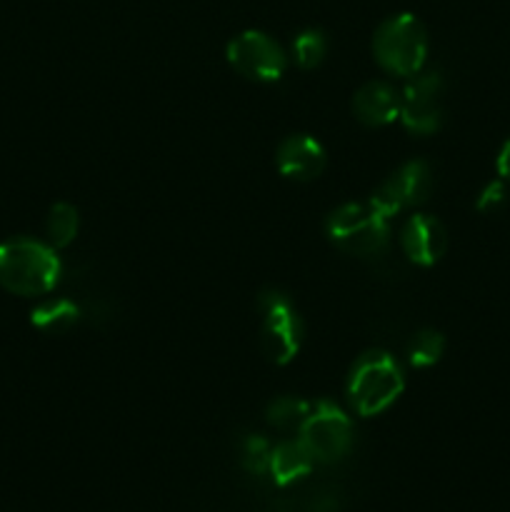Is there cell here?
<instances>
[{"instance_id": "cell-1", "label": "cell", "mask_w": 510, "mask_h": 512, "mask_svg": "<svg viewBox=\"0 0 510 512\" xmlns=\"http://www.w3.org/2000/svg\"><path fill=\"white\" fill-rule=\"evenodd\" d=\"M60 260L55 248L33 238H10L0 243V285L8 293L35 298L58 285Z\"/></svg>"}, {"instance_id": "cell-2", "label": "cell", "mask_w": 510, "mask_h": 512, "mask_svg": "<svg viewBox=\"0 0 510 512\" xmlns=\"http://www.w3.org/2000/svg\"><path fill=\"white\" fill-rule=\"evenodd\" d=\"M405 388L403 370L383 350H368L355 360L348 378V395L360 415H380L400 398Z\"/></svg>"}, {"instance_id": "cell-3", "label": "cell", "mask_w": 510, "mask_h": 512, "mask_svg": "<svg viewBox=\"0 0 510 512\" xmlns=\"http://www.w3.org/2000/svg\"><path fill=\"white\" fill-rule=\"evenodd\" d=\"M373 55L388 73L410 78L420 73L428 58V33L413 13L390 15L373 35Z\"/></svg>"}, {"instance_id": "cell-4", "label": "cell", "mask_w": 510, "mask_h": 512, "mask_svg": "<svg viewBox=\"0 0 510 512\" xmlns=\"http://www.w3.org/2000/svg\"><path fill=\"white\" fill-rule=\"evenodd\" d=\"M328 238L355 258H378L390 243V225L370 203H345L328 215Z\"/></svg>"}, {"instance_id": "cell-5", "label": "cell", "mask_w": 510, "mask_h": 512, "mask_svg": "<svg viewBox=\"0 0 510 512\" xmlns=\"http://www.w3.org/2000/svg\"><path fill=\"white\" fill-rule=\"evenodd\" d=\"M263 305V330H260V348L263 355L275 365H288L303 345V320L293 308L288 295L270 290L260 298Z\"/></svg>"}, {"instance_id": "cell-6", "label": "cell", "mask_w": 510, "mask_h": 512, "mask_svg": "<svg viewBox=\"0 0 510 512\" xmlns=\"http://www.w3.org/2000/svg\"><path fill=\"white\" fill-rule=\"evenodd\" d=\"M300 440L315 463H335L353 448V423L335 403L320 400L300 428Z\"/></svg>"}, {"instance_id": "cell-7", "label": "cell", "mask_w": 510, "mask_h": 512, "mask_svg": "<svg viewBox=\"0 0 510 512\" xmlns=\"http://www.w3.org/2000/svg\"><path fill=\"white\" fill-rule=\"evenodd\" d=\"M225 55H228V63L235 73L248 80H258V83L280 80L288 68L285 50L260 30H245V33L235 35L228 43Z\"/></svg>"}, {"instance_id": "cell-8", "label": "cell", "mask_w": 510, "mask_h": 512, "mask_svg": "<svg viewBox=\"0 0 510 512\" xmlns=\"http://www.w3.org/2000/svg\"><path fill=\"white\" fill-rule=\"evenodd\" d=\"M430 193H433V173H430L428 163L425 160H408L375 188L368 203L375 210H380L385 218H393L403 210L423 205L430 198Z\"/></svg>"}, {"instance_id": "cell-9", "label": "cell", "mask_w": 510, "mask_h": 512, "mask_svg": "<svg viewBox=\"0 0 510 512\" xmlns=\"http://www.w3.org/2000/svg\"><path fill=\"white\" fill-rule=\"evenodd\" d=\"M443 78L440 73L410 75L400 95V120L413 135H433L443 125Z\"/></svg>"}, {"instance_id": "cell-10", "label": "cell", "mask_w": 510, "mask_h": 512, "mask_svg": "<svg viewBox=\"0 0 510 512\" xmlns=\"http://www.w3.org/2000/svg\"><path fill=\"white\" fill-rule=\"evenodd\" d=\"M400 248L408 255L410 263L430 268V265L438 263L445 255V250H448V230H445V225L440 223L435 215L415 213L410 215L408 223L403 225Z\"/></svg>"}, {"instance_id": "cell-11", "label": "cell", "mask_w": 510, "mask_h": 512, "mask_svg": "<svg viewBox=\"0 0 510 512\" xmlns=\"http://www.w3.org/2000/svg\"><path fill=\"white\" fill-rule=\"evenodd\" d=\"M275 163L278 170L290 180H298V183H308L315 180L325 170L328 163V155L325 148L310 135L298 133L288 135L283 143L278 145V153H275Z\"/></svg>"}, {"instance_id": "cell-12", "label": "cell", "mask_w": 510, "mask_h": 512, "mask_svg": "<svg viewBox=\"0 0 510 512\" xmlns=\"http://www.w3.org/2000/svg\"><path fill=\"white\" fill-rule=\"evenodd\" d=\"M353 113L368 128H383L400 118V95L383 80H368L353 95Z\"/></svg>"}, {"instance_id": "cell-13", "label": "cell", "mask_w": 510, "mask_h": 512, "mask_svg": "<svg viewBox=\"0 0 510 512\" xmlns=\"http://www.w3.org/2000/svg\"><path fill=\"white\" fill-rule=\"evenodd\" d=\"M315 460L310 450L305 448L303 440H283L270 450L268 473L278 485H290L295 480L305 478L313 470Z\"/></svg>"}, {"instance_id": "cell-14", "label": "cell", "mask_w": 510, "mask_h": 512, "mask_svg": "<svg viewBox=\"0 0 510 512\" xmlns=\"http://www.w3.org/2000/svg\"><path fill=\"white\" fill-rule=\"evenodd\" d=\"M80 308L75 300L68 298H50L43 300L40 305H35L33 313H30V323L45 335H63L78 323Z\"/></svg>"}, {"instance_id": "cell-15", "label": "cell", "mask_w": 510, "mask_h": 512, "mask_svg": "<svg viewBox=\"0 0 510 512\" xmlns=\"http://www.w3.org/2000/svg\"><path fill=\"white\" fill-rule=\"evenodd\" d=\"M78 210L70 203H55L53 208L48 210V218H45V240H48L50 248L60 250L68 248L70 243L78 235Z\"/></svg>"}, {"instance_id": "cell-16", "label": "cell", "mask_w": 510, "mask_h": 512, "mask_svg": "<svg viewBox=\"0 0 510 512\" xmlns=\"http://www.w3.org/2000/svg\"><path fill=\"white\" fill-rule=\"evenodd\" d=\"M310 408L313 405L305 403V400L293 398V395H283V398H275L273 403L265 410V420L273 425L275 430H283V433H293V430L303 428V423L308 420Z\"/></svg>"}, {"instance_id": "cell-17", "label": "cell", "mask_w": 510, "mask_h": 512, "mask_svg": "<svg viewBox=\"0 0 510 512\" xmlns=\"http://www.w3.org/2000/svg\"><path fill=\"white\" fill-rule=\"evenodd\" d=\"M325 53H328V38L323 35V30L308 28L293 40V55L295 63L303 70L318 68L325 60Z\"/></svg>"}, {"instance_id": "cell-18", "label": "cell", "mask_w": 510, "mask_h": 512, "mask_svg": "<svg viewBox=\"0 0 510 512\" xmlns=\"http://www.w3.org/2000/svg\"><path fill=\"white\" fill-rule=\"evenodd\" d=\"M445 353V338L438 330H423L408 345V358L413 368H433Z\"/></svg>"}, {"instance_id": "cell-19", "label": "cell", "mask_w": 510, "mask_h": 512, "mask_svg": "<svg viewBox=\"0 0 510 512\" xmlns=\"http://www.w3.org/2000/svg\"><path fill=\"white\" fill-rule=\"evenodd\" d=\"M270 450L273 448L268 445V440L260 438V435H250L240 450V463L250 475H265L270 465Z\"/></svg>"}, {"instance_id": "cell-20", "label": "cell", "mask_w": 510, "mask_h": 512, "mask_svg": "<svg viewBox=\"0 0 510 512\" xmlns=\"http://www.w3.org/2000/svg\"><path fill=\"white\" fill-rule=\"evenodd\" d=\"M503 203H505V185L495 180V183L485 185L483 193H480L478 200H475V208H478L480 213H493V210H498Z\"/></svg>"}, {"instance_id": "cell-21", "label": "cell", "mask_w": 510, "mask_h": 512, "mask_svg": "<svg viewBox=\"0 0 510 512\" xmlns=\"http://www.w3.org/2000/svg\"><path fill=\"white\" fill-rule=\"evenodd\" d=\"M495 168H498V175L503 180H510V140L500 148L498 160H495Z\"/></svg>"}]
</instances>
